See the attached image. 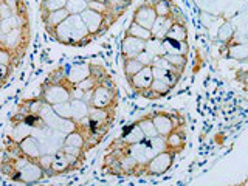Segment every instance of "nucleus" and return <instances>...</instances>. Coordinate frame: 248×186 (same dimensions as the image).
Wrapping results in <instances>:
<instances>
[{
	"instance_id": "obj_1",
	"label": "nucleus",
	"mask_w": 248,
	"mask_h": 186,
	"mask_svg": "<svg viewBox=\"0 0 248 186\" xmlns=\"http://www.w3.org/2000/svg\"><path fill=\"white\" fill-rule=\"evenodd\" d=\"M0 172L10 182L20 185L41 183L44 178H46L41 165L36 160L22 155L14 141L6 143L5 146V152L0 160Z\"/></svg>"
},
{
	"instance_id": "obj_2",
	"label": "nucleus",
	"mask_w": 248,
	"mask_h": 186,
	"mask_svg": "<svg viewBox=\"0 0 248 186\" xmlns=\"http://www.w3.org/2000/svg\"><path fill=\"white\" fill-rule=\"evenodd\" d=\"M51 37L67 46H84L95 41L85 27L81 14H70L68 17L54 28Z\"/></svg>"
},
{
	"instance_id": "obj_3",
	"label": "nucleus",
	"mask_w": 248,
	"mask_h": 186,
	"mask_svg": "<svg viewBox=\"0 0 248 186\" xmlns=\"http://www.w3.org/2000/svg\"><path fill=\"white\" fill-rule=\"evenodd\" d=\"M30 39H31V28L28 22L25 25L11 30L10 33L0 34V46L10 51L19 64L28 50Z\"/></svg>"
},
{
	"instance_id": "obj_4",
	"label": "nucleus",
	"mask_w": 248,
	"mask_h": 186,
	"mask_svg": "<svg viewBox=\"0 0 248 186\" xmlns=\"http://www.w3.org/2000/svg\"><path fill=\"white\" fill-rule=\"evenodd\" d=\"M75 89H76V85L70 82L67 79V76L59 82H50V81L45 79L41 84V93H39V98L50 106L68 103V101H72V95H73Z\"/></svg>"
},
{
	"instance_id": "obj_5",
	"label": "nucleus",
	"mask_w": 248,
	"mask_h": 186,
	"mask_svg": "<svg viewBox=\"0 0 248 186\" xmlns=\"http://www.w3.org/2000/svg\"><path fill=\"white\" fill-rule=\"evenodd\" d=\"M118 99H120L118 87H116L112 76L108 75L93 89V95L89 106L93 108H112L118 106Z\"/></svg>"
},
{
	"instance_id": "obj_6",
	"label": "nucleus",
	"mask_w": 248,
	"mask_h": 186,
	"mask_svg": "<svg viewBox=\"0 0 248 186\" xmlns=\"http://www.w3.org/2000/svg\"><path fill=\"white\" fill-rule=\"evenodd\" d=\"M174 160H175V154L172 151L166 149V151L158 152L144 165L141 177H158V175L166 174L168 170L172 168Z\"/></svg>"
},
{
	"instance_id": "obj_7",
	"label": "nucleus",
	"mask_w": 248,
	"mask_h": 186,
	"mask_svg": "<svg viewBox=\"0 0 248 186\" xmlns=\"http://www.w3.org/2000/svg\"><path fill=\"white\" fill-rule=\"evenodd\" d=\"M81 17L85 23V27H87V30L90 31V34L95 37V41L99 36H103L106 31L115 23V20L112 17H108V16H104V14H99L96 11L90 10V8H87V10L81 14Z\"/></svg>"
},
{
	"instance_id": "obj_8",
	"label": "nucleus",
	"mask_w": 248,
	"mask_h": 186,
	"mask_svg": "<svg viewBox=\"0 0 248 186\" xmlns=\"http://www.w3.org/2000/svg\"><path fill=\"white\" fill-rule=\"evenodd\" d=\"M151 118L154 121V126L157 129L158 135L163 138H166L174 130L182 127V123L178 121V118H175V115L169 112H155L151 115Z\"/></svg>"
},
{
	"instance_id": "obj_9",
	"label": "nucleus",
	"mask_w": 248,
	"mask_h": 186,
	"mask_svg": "<svg viewBox=\"0 0 248 186\" xmlns=\"http://www.w3.org/2000/svg\"><path fill=\"white\" fill-rule=\"evenodd\" d=\"M132 20L138 25L144 27L146 30H152L155 20H157V14L152 6V0H144L141 5L137 6V10L132 14Z\"/></svg>"
},
{
	"instance_id": "obj_10",
	"label": "nucleus",
	"mask_w": 248,
	"mask_h": 186,
	"mask_svg": "<svg viewBox=\"0 0 248 186\" xmlns=\"http://www.w3.org/2000/svg\"><path fill=\"white\" fill-rule=\"evenodd\" d=\"M152 82H154L152 67H143L141 72H138L135 76H132L130 79H127V84L132 89V92L138 93V95H141L146 90H149Z\"/></svg>"
},
{
	"instance_id": "obj_11",
	"label": "nucleus",
	"mask_w": 248,
	"mask_h": 186,
	"mask_svg": "<svg viewBox=\"0 0 248 186\" xmlns=\"http://www.w3.org/2000/svg\"><path fill=\"white\" fill-rule=\"evenodd\" d=\"M144 50H146V41H141V39H137L134 36H127V34H124V37L121 39V58H123V61L137 59L138 54Z\"/></svg>"
},
{
	"instance_id": "obj_12",
	"label": "nucleus",
	"mask_w": 248,
	"mask_h": 186,
	"mask_svg": "<svg viewBox=\"0 0 248 186\" xmlns=\"http://www.w3.org/2000/svg\"><path fill=\"white\" fill-rule=\"evenodd\" d=\"M16 144H17V149L20 151V154L31 160L37 161V158L42 155L41 147H39V141L34 135H27L25 138H22L20 141H17Z\"/></svg>"
},
{
	"instance_id": "obj_13",
	"label": "nucleus",
	"mask_w": 248,
	"mask_h": 186,
	"mask_svg": "<svg viewBox=\"0 0 248 186\" xmlns=\"http://www.w3.org/2000/svg\"><path fill=\"white\" fill-rule=\"evenodd\" d=\"M92 73V68H90V62H78V64H73L67 67V79L78 85L79 82H82L84 79H87Z\"/></svg>"
},
{
	"instance_id": "obj_14",
	"label": "nucleus",
	"mask_w": 248,
	"mask_h": 186,
	"mask_svg": "<svg viewBox=\"0 0 248 186\" xmlns=\"http://www.w3.org/2000/svg\"><path fill=\"white\" fill-rule=\"evenodd\" d=\"M146 140L143 130L140 129V126L137 124V121L134 124H130V126L123 132L120 135V138H116L115 141L120 143V144H124V146H130V144H138V143H143Z\"/></svg>"
},
{
	"instance_id": "obj_15",
	"label": "nucleus",
	"mask_w": 248,
	"mask_h": 186,
	"mask_svg": "<svg viewBox=\"0 0 248 186\" xmlns=\"http://www.w3.org/2000/svg\"><path fill=\"white\" fill-rule=\"evenodd\" d=\"M68 172H73V169L70 166V161L67 160L65 154L62 152V149H59L53 154V161H51L48 177H58V175L68 174Z\"/></svg>"
},
{
	"instance_id": "obj_16",
	"label": "nucleus",
	"mask_w": 248,
	"mask_h": 186,
	"mask_svg": "<svg viewBox=\"0 0 248 186\" xmlns=\"http://www.w3.org/2000/svg\"><path fill=\"white\" fill-rule=\"evenodd\" d=\"M42 16V22H44V27H45V31L48 33L50 36L53 34L54 28H56L59 23L64 22L67 17H68V11L65 10H59V11H53V13H46V14H41Z\"/></svg>"
},
{
	"instance_id": "obj_17",
	"label": "nucleus",
	"mask_w": 248,
	"mask_h": 186,
	"mask_svg": "<svg viewBox=\"0 0 248 186\" xmlns=\"http://www.w3.org/2000/svg\"><path fill=\"white\" fill-rule=\"evenodd\" d=\"M174 89L170 87L169 84H166L165 81L161 79H154L152 85L149 90H146L144 93H141V96L144 98H149V99H158V98H163V96H168L170 92Z\"/></svg>"
},
{
	"instance_id": "obj_18",
	"label": "nucleus",
	"mask_w": 248,
	"mask_h": 186,
	"mask_svg": "<svg viewBox=\"0 0 248 186\" xmlns=\"http://www.w3.org/2000/svg\"><path fill=\"white\" fill-rule=\"evenodd\" d=\"M44 106V101L41 98H28V99H23L17 104V112L16 113H20V115H39L41 108Z\"/></svg>"
},
{
	"instance_id": "obj_19",
	"label": "nucleus",
	"mask_w": 248,
	"mask_h": 186,
	"mask_svg": "<svg viewBox=\"0 0 248 186\" xmlns=\"http://www.w3.org/2000/svg\"><path fill=\"white\" fill-rule=\"evenodd\" d=\"M185 144H186V140H185V134H183L182 127L174 130L172 134L166 137V147H168V151H172L175 155L180 154L185 149Z\"/></svg>"
},
{
	"instance_id": "obj_20",
	"label": "nucleus",
	"mask_w": 248,
	"mask_h": 186,
	"mask_svg": "<svg viewBox=\"0 0 248 186\" xmlns=\"http://www.w3.org/2000/svg\"><path fill=\"white\" fill-rule=\"evenodd\" d=\"M227 58L234 59L237 62H247L248 61V44H237V42L228 44Z\"/></svg>"
},
{
	"instance_id": "obj_21",
	"label": "nucleus",
	"mask_w": 248,
	"mask_h": 186,
	"mask_svg": "<svg viewBox=\"0 0 248 186\" xmlns=\"http://www.w3.org/2000/svg\"><path fill=\"white\" fill-rule=\"evenodd\" d=\"M165 39H172L177 42H188V28L185 22H174L169 28Z\"/></svg>"
},
{
	"instance_id": "obj_22",
	"label": "nucleus",
	"mask_w": 248,
	"mask_h": 186,
	"mask_svg": "<svg viewBox=\"0 0 248 186\" xmlns=\"http://www.w3.org/2000/svg\"><path fill=\"white\" fill-rule=\"evenodd\" d=\"M70 104H72V120L79 123L82 120H85L89 116V112H90V106L85 103L82 99H72L70 101Z\"/></svg>"
},
{
	"instance_id": "obj_23",
	"label": "nucleus",
	"mask_w": 248,
	"mask_h": 186,
	"mask_svg": "<svg viewBox=\"0 0 248 186\" xmlns=\"http://www.w3.org/2000/svg\"><path fill=\"white\" fill-rule=\"evenodd\" d=\"M175 20L172 17H157V20H155L154 23V27L151 30V33H152V37H157V39H165L166 33L169 31V28L172 27V23Z\"/></svg>"
},
{
	"instance_id": "obj_24",
	"label": "nucleus",
	"mask_w": 248,
	"mask_h": 186,
	"mask_svg": "<svg viewBox=\"0 0 248 186\" xmlns=\"http://www.w3.org/2000/svg\"><path fill=\"white\" fill-rule=\"evenodd\" d=\"M64 144L72 146V147H78V149H82L85 154H87V138H85V135L78 129L73 130L72 134L64 137Z\"/></svg>"
},
{
	"instance_id": "obj_25",
	"label": "nucleus",
	"mask_w": 248,
	"mask_h": 186,
	"mask_svg": "<svg viewBox=\"0 0 248 186\" xmlns=\"http://www.w3.org/2000/svg\"><path fill=\"white\" fill-rule=\"evenodd\" d=\"M165 44L166 54H178V56H188L189 53V45L188 42H177L172 39H163Z\"/></svg>"
},
{
	"instance_id": "obj_26",
	"label": "nucleus",
	"mask_w": 248,
	"mask_h": 186,
	"mask_svg": "<svg viewBox=\"0 0 248 186\" xmlns=\"http://www.w3.org/2000/svg\"><path fill=\"white\" fill-rule=\"evenodd\" d=\"M126 34H127V36H134V37H137V39H141V41H146V42L152 37L151 30H146L144 27L138 25V23H135L134 20H130V23L127 25V28H126Z\"/></svg>"
},
{
	"instance_id": "obj_27",
	"label": "nucleus",
	"mask_w": 248,
	"mask_h": 186,
	"mask_svg": "<svg viewBox=\"0 0 248 186\" xmlns=\"http://www.w3.org/2000/svg\"><path fill=\"white\" fill-rule=\"evenodd\" d=\"M137 124L140 126V129L143 130V134H144L146 140H154V138L160 137V135H158V132H157V129H155V126H154V121H152V118H151V115H149V116H144V118H140V120L137 121Z\"/></svg>"
},
{
	"instance_id": "obj_28",
	"label": "nucleus",
	"mask_w": 248,
	"mask_h": 186,
	"mask_svg": "<svg viewBox=\"0 0 248 186\" xmlns=\"http://www.w3.org/2000/svg\"><path fill=\"white\" fill-rule=\"evenodd\" d=\"M234 27L231 25V22H223L219 31H217V39L223 44V45H228L231 44L232 41H234Z\"/></svg>"
},
{
	"instance_id": "obj_29",
	"label": "nucleus",
	"mask_w": 248,
	"mask_h": 186,
	"mask_svg": "<svg viewBox=\"0 0 248 186\" xmlns=\"http://www.w3.org/2000/svg\"><path fill=\"white\" fill-rule=\"evenodd\" d=\"M152 6L157 17H170L172 16L174 3L170 0H152Z\"/></svg>"
},
{
	"instance_id": "obj_30",
	"label": "nucleus",
	"mask_w": 248,
	"mask_h": 186,
	"mask_svg": "<svg viewBox=\"0 0 248 186\" xmlns=\"http://www.w3.org/2000/svg\"><path fill=\"white\" fill-rule=\"evenodd\" d=\"M130 5L132 3L124 2V0H108L107 2V6H108V10H110V14L115 20H118L121 16L129 10Z\"/></svg>"
},
{
	"instance_id": "obj_31",
	"label": "nucleus",
	"mask_w": 248,
	"mask_h": 186,
	"mask_svg": "<svg viewBox=\"0 0 248 186\" xmlns=\"http://www.w3.org/2000/svg\"><path fill=\"white\" fill-rule=\"evenodd\" d=\"M146 51H149L155 58H161L166 54L165 44H163L161 39H157V37H151L149 41L146 42Z\"/></svg>"
},
{
	"instance_id": "obj_32",
	"label": "nucleus",
	"mask_w": 248,
	"mask_h": 186,
	"mask_svg": "<svg viewBox=\"0 0 248 186\" xmlns=\"http://www.w3.org/2000/svg\"><path fill=\"white\" fill-rule=\"evenodd\" d=\"M143 65L140 64L138 59H127V61H123V73L126 76V81L130 79L132 76H135L138 72H141Z\"/></svg>"
},
{
	"instance_id": "obj_33",
	"label": "nucleus",
	"mask_w": 248,
	"mask_h": 186,
	"mask_svg": "<svg viewBox=\"0 0 248 186\" xmlns=\"http://www.w3.org/2000/svg\"><path fill=\"white\" fill-rule=\"evenodd\" d=\"M65 3H67V0H42V3H41V14L64 10Z\"/></svg>"
},
{
	"instance_id": "obj_34",
	"label": "nucleus",
	"mask_w": 248,
	"mask_h": 186,
	"mask_svg": "<svg viewBox=\"0 0 248 186\" xmlns=\"http://www.w3.org/2000/svg\"><path fill=\"white\" fill-rule=\"evenodd\" d=\"M89 8V3L85 0H67L65 10L68 14H82Z\"/></svg>"
},
{
	"instance_id": "obj_35",
	"label": "nucleus",
	"mask_w": 248,
	"mask_h": 186,
	"mask_svg": "<svg viewBox=\"0 0 248 186\" xmlns=\"http://www.w3.org/2000/svg\"><path fill=\"white\" fill-rule=\"evenodd\" d=\"M165 59L169 62L170 65H174L178 70L186 68V64H188V56H178V54H165Z\"/></svg>"
},
{
	"instance_id": "obj_36",
	"label": "nucleus",
	"mask_w": 248,
	"mask_h": 186,
	"mask_svg": "<svg viewBox=\"0 0 248 186\" xmlns=\"http://www.w3.org/2000/svg\"><path fill=\"white\" fill-rule=\"evenodd\" d=\"M53 110L56 112V115L59 118H67V120H72V104L68 103H62V104H54L51 106Z\"/></svg>"
},
{
	"instance_id": "obj_37",
	"label": "nucleus",
	"mask_w": 248,
	"mask_h": 186,
	"mask_svg": "<svg viewBox=\"0 0 248 186\" xmlns=\"http://www.w3.org/2000/svg\"><path fill=\"white\" fill-rule=\"evenodd\" d=\"M0 64L6 65V67H11L14 70L16 67H17V61L14 59V56H13L10 51L0 46Z\"/></svg>"
},
{
	"instance_id": "obj_38",
	"label": "nucleus",
	"mask_w": 248,
	"mask_h": 186,
	"mask_svg": "<svg viewBox=\"0 0 248 186\" xmlns=\"http://www.w3.org/2000/svg\"><path fill=\"white\" fill-rule=\"evenodd\" d=\"M89 8L90 10H93V11H96V13H99V14H104V16H108V17H112V14H110V10H108V6H107V3H101V2H90L89 3ZM113 19V17H112ZM115 20V19H113ZM116 22V20H115Z\"/></svg>"
},
{
	"instance_id": "obj_39",
	"label": "nucleus",
	"mask_w": 248,
	"mask_h": 186,
	"mask_svg": "<svg viewBox=\"0 0 248 186\" xmlns=\"http://www.w3.org/2000/svg\"><path fill=\"white\" fill-rule=\"evenodd\" d=\"M51 161H53V155L51 154H44L37 158V163L41 165V168L45 170V175L48 177L50 174V168H51Z\"/></svg>"
},
{
	"instance_id": "obj_40",
	"label": "nucleus",
	"mask_w": 248,
	"mask_h": 186,
	"mask_svg": "<svg viewBox=\"0 0 248 186\" xmlns=\"http://www.w3.org/2000/svg\"><path fill=\"white\" fill-rule=\"evenodd\" d=\"M137 59L140 61V64H141L143 67H152V65H154V62H155V59H157V58L152 56V54H151L149 51H146V50H144V51H141V53L138 54Z\"/></svg>"
},
{
	"instance_id": "obj_41",
	"label": "nucleus",
	"mask_w": 248,
	"mask_h": 186,
	"mask_svg": "<svg viewBox=\"0 0 248 186\" xmlns=\"http://www.w3.org/2000/svg\"><path fill=\"white\" fill-rule=\"evenodd\" d=\"M2 2L10 8V10L13 11V14H16V13H19L20 10H22V6L25 5L22 2V0H2Z\"/></svg>"
},
{
	"instance_id": "obj_42",
	"label": "nucleus",
	"mask_w": 248,
	"mask_h": 186,
	"mask_svg": "<svg viewBox=\"0 0 248 186\" xmlns=\"http://www.w3.org/2000/svg\"><path fill=\"white\" fill-rule=\"evenodd\" d=\"M11 73H13V68L11 67H6V65L0 64V79H2V81H8V79H10Z\"/></svg>"
},
{
	"instance_id": "obj_43",
	"label": "nucleus",
	"mask_w": 248,
	"mask_h": 186,
	"mask_svg": "<svg viewBox=\"0 0 248 186\" xmlns=\"http://www.w3.org/2000/svg\"><path fill=\"white\" fill-rule=\"evenodd\" d=\"M22 186H51V185H42V183H31V185H22Z\"/></svg>"
},
{
	"instance_id": "obj_44",
	"label": "nucleus",
	"mask_w": 248,
	"mask_h": 186,
	"mask_svg": "<svg viewBox=\"0 0 248 186\" xmlns=\"http://www.w3.org/2000/svg\"><path fill=\"white\" fill-rule=\"evenodd\" d=\"M95 2H101V3H107L108 0H95Z\"/></svg>"
},
{
	"instance_id": "obj_45",
	"label": "nucleus",
	"mask_w": 248,
	"mask_h": 186,
	"mask_svg": "<svg viewBox=\"0 0 248 186\" xmlns=\"http://www.w3.org/2000/svg\"><path fill=\"white\" fill-rule=\"evenodd\" d=\"M124 2H129V3H132V2H134V0H124Z\"/></svg>"
},
{
	"instance_id": "obj_46",
	"label": "nucleus",
	"mask_w": 248,
	"mask_h": 186,
	"mask_svg": "<svg viewBox=\"0 0 248 186\" xmlns=\"http://www.w3.org/2000/svg\"><path fill=\"white\" fill-rule=\"evenodd\" d=\"M85 2H87V3H90V2H93V0H85Z\"/></svg>"
},
{
	"instance_id": "obj_47",
	"label": "nucleus",
	"mask_w": 248,
	"mask_h": 186,
	"mask_svg": "<svg viewBox=\"0 0 248 186\" xmlns=\"http://www.w3.org/2000/svg\"><path fill=\"white\" fill-rule=\"evenodd\" d=\"M247 62H248V61H247Z\"/></svg>"
}]
</instances>
